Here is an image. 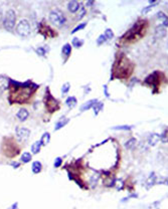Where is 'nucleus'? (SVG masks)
<instances>
[{
    "label": "nucleus",
    "instance_id": "nucleus-1",
    "mask_svg": "<svg viewBox=\"0 0 168 209\" xmlns=\"http://www.w3.org/2000/svg\"><path fill=\"white\" fill-rule=\"evenodd\" d=\"M144 26H146V21H144V20L136 22L134 26L128 30L127 33H125L123 38L125 39V41H136L137 39H139L144 35L145 30H146Z\"/></svg>",
    "mask_w": 168,
    "mask_h": 209
},
{
    "label": "nucleus",
    "instance_id": "nucleus-2",
    "mask_svg": "<svg viewBox=\"0 0 168 209\" xmlns=\"http://www.w3.org/2000/svg\"><path fill=\"white\" fill-rule=\"evenodd\" d=\"M116 66H117V68H116V77H119V79L128 77L132 73L133 68H134L132 62H130L126 56L120 58Z\"/></svg>",
    "mask_w": 168,
    "mask_h": 209
},
{
    "label": "nucleus",
    "instance_id": "nucleus-3",
    "mask_svg": "<svg viewBox=\"0 0 168 209\" xmlns=\"http://www.w3.org/2000/svg\"><path fill=\"white\" fill-rule=\"evenodd\" d=\"M2 152L3 155L6 156V157H9V158H13L15 156L18 155V152L14 151L13 149H19V147L17 146V143L12 140V139H6V140H3V144H2Z\"/></svg>",
    "mask_w": 168,
    "mask_h": 209
},
{
    "label": "nucleus",
    "instance_id": "nucleus-4",
    "mask_svg": "<svg viewBox=\"0 0 168 209\" xmlns=\"http://www.w3.org/2000/svg\"><path fill=\"white\" fill-rule=\"evenodd\" d=\"M49 21L55 26H58V27H62V26L66 24V18L64 16V12L60 11V9H53L49 12L48 15Z\"/></svg>",
    "mask_w": 168,
    "mask_h": 209
},
{
    "label": "nucleus",
    "instance_id": "nucleus-5",
    "mask_svg": "<svg viewBox=\"0 0 168 209\" xmlns=\"http://www.w3.org/2000/svg\"><path fill=\"white\" fill-rule=\"evenodd\" d=\"M16 25V14L13 9H8L3 19V27L8 31H12Z\"/></svg>",
    "mask_w": 168,
    "mask_h": 209
},
{
    "label": "nucleus",
    "instance_id": "nucleus-6",
    "mask_svg": "<svg viewBox=\"0 0 168 209\" xmlns=\"http://www.w3.org/2000/svg\"><path fill=\"white\" fill-rule=\"evenodd\" d=\"M16 32L20 36H28L31 32V26L27 19H21L16 24Z\"/></svg>",
    "mask_w": 168,
    "mask_h": 209
},
{
    "label": "nucleus",
    "instance_id": "nucleus-7",
    "mask_svg": "<svg viewBox=\"0 0 168 209\" xmlns=\"http://www.w3.org/2000/svg\"><path fill=\"white\" fill-rule=\"evenodd\" d=\"M44 102H45V104H46V109L48 110V112H50V113L56 111V110L60 108L58 107V102L55 100L54 98L51 97V95L49 94L48 90L46 91V96H45V98H44Z\"/></svg>",
    "mask_w": 168,
    "mask_h": 209
},
{
    "label": "nucleus",
    "instance_id": "nucleus-8",
    "mask_svg": "<svg viewBox=\"0 0 168 209\" xmlns=\"http://www.w3.org/2000/svg\"><path fill=\"white\" fill-rule=\"evenodd\" d=\"M15 134L20 142H26L30 137V130H28L27 128H24V127H22V128L17 127L15 130Z\"/></svg>",
    "mask_w": 168,
    "mask_h": 209
},
{
    "label": "nucleus",
    "instance_id": "nucleus-9",
    "mask_svg": "<svg viewBox=\"0 0 168 209\" xmlns=\"http://www.w3.org/2000/svg\"><path fill=\"white\" fill-rule=\"evenodd\" d=\"M158 75H159V71H154L152 75H150L149 77H146V79H145V83H149V85H153V87H155V88H156V87H157L158 81H159Z\"/></svg>",
    "mask_w": 168,
    "mask_h": 209
},
{
    "label": "nucleus",
    "instance_id": "nucleus-10",
    "mask_svg": "<svg viewBox=\"0 0 168 209\" xmlns=\"http://www.w3.org/2000/svg\"><path fill=\"white\" fill-rule=\"evenodd\" d=\"M16 117L20 122H25L26 120H27V118L29 117V113H28V111L26 109L22 108V109H20L19 111H18V113L16 114Z\"/></svg>",
    "mask_w": 168,
    "mask_h": 209
},
{
    "label": "nucleus",
    "instance_id": "nucleus-11",
    "mask_svg": "<svg viewBox=\"0 0 168 209\" xmlns=\"http://www.w3.org/2000/svg\"><path fill=\"white\" fill-rule=\"evenodd\" d=\"M80 7H81V5H80V3L78 2V1H76V0H72V1H70V2L68 3V10L72 13L78 12Z\"/></svg>",
    "mask_w": 168,
    "mask_h": 209
},
{
    "label": "nucleus",
    "instance_id": "nucleus-12",
    "mask_svg": "<svg viewBox=\"0 0 168 209\" xmlns=\"http://www.w3.org/2000/svg\"><path fill=\"white\" fill-rule=\"evenodd\" d=\"M165 34H166V27H164V26L161 25V24L156 26V28H155L156 38H161V37L165 36Z\"/></svg>",
    "mask_w": 168,
    "mask_h": 209
},
{
    "label": "nucleus",
    "instance_id": "nucleus-13",
    "mask_svg": "<svg viewBox=\"0 0 168 209\" xmlns=\"http://www.w3.org/2000/svg\"><path fill=\"white\" fill-rule=\"evenodd\" d=\"M160 141V135L158 134H152L151 136L148 138V145L149 146H156L158 144V142Z\"/></svg>",
    "mask_w": 168,
    "mask_h": 209
},
{
    "label": "nucleus",
    "instance_id": "nucleus-14",
    "mask_svg": "<svg viewBox=\"0 0 168 209\" xmlns=\"http://www.w3.org/2000/svg\"><path fill=\"white\" fill-rule=\"evenodd\" d=\"M98 102V100L97 99H94V100H90L88 101L87 103H85L84 104H82L81 107V112H85V111H88V110H90L91 108L94 107V104H96V103Z\"/></svg>",
    "mask_w": 168,
    "mask_h": 209
},
{
    "label": "nucleus",
    "instance_id": "nucleus-15",
    "mask_svg": "<svg viewBox=\"0 0 168 209\" xmlns=\"http://www.w3.org/2000/svg\"><path fill=\"white\" fill-rule=\"evenodd\" d=\"M68 121H70V120H68V118H66V117H62V119H60V121H58V123L55 124L54 130H55V131H58V130H60V129L64 128V127L66 126V125L68 123Z\"/></svg>",
    "mask_w": 168,
    "mask_h": 209
},
{
    "label": "nucleus",
    "instance_id": "nucleus-16",
    "mask_svg": "<svg viewBox=\"0 0 168 209\" xmlns=\"http://www.w3.org/2000/svg\"><path fill=\"white\" fill-rule=\"evenodd\" d=\"M156 183H157V177H156L155 173H151V175L149 176V178L147 179V181H146L147 188L152 187V186H154Z\"/></svg>",
    "mask_w": 168,
    "mask_h": 209
},
{
    "label": "nucleus",
    "instance_id": "nucleus-17",
    "mask_svg": "<svg viewBox=\"0 0 168 209\" xmlns=\"http://www.w3.org/2000/svg\"><path fill=\"white\" fill-rule=\"evenodd\" d=\"M31 169H32V172H33L34 174H39V173H41V170H42V165H41V163L39 162V161H35V162L32 163Z\"/></svg>",
    "mask_w": 168,
    "mask_h": 209
},
{
    "label": "nucleus",
    "instance_id": "nucleus-18",
    "mask_svg": "<svg viewBox=\"0 0 168 209\" xmlns=\"http://www.w3.org/2000/svg\"><path fill=\"white\" fill-rule=\"evenodd\" d=\"M9 81L5 77H0V91L4 92L6 89H8Z\"/></svg>",
    "mask_w": 168,
    "mask_h": 209
},
{
    "label": "nucleus",
    "instance_id": "nucleus-19",
    "mask_svg": "<svg viewBox=\"0 0 168 209\" xmlns=\"http://www.w3.org/2000/svg\"><path fill=\"white\" fill-rule=\"evenodd\" d=\"M137 145V140L135 138H131L125 143V148L128 150H133Z\"/></svg>",
    "mask_w": 168,
    "mask_h": 209
},
{
    "label": "nucleus",
    "instance_id": "nucleus-20",
    "mask_svg": "<svg viewBox=\"0 0 168 209\" xmlns=\"http://www.w3.org/2000/svg\"><path fill=\"white\" fill-rule=\"evenodd\" d=\"M62 54H64L66 58H68L72 54V45L70 43H66L62 48Z\"/></svg>",
    "mask_w": 168,
    "mask_h": 209
},
{
    "label": "nucleus",
    "instance_id": "nucleus-21",
    "mask_svg": "<svg viewBox=\"0 0 168 209\" xmlns=\"http://www.w3.org/2000/svg\"><path fill=\"white\" fill-rule=\"evenodd\" d=\"M66 104L70 109H72V108L76 107V104H78V101L74 97H68L66 101Z\"/></svg>",
    "mask_w": 168,
    "mask_h": 209
},
{
    "label": "nucleus",
    "instance_id": "nucleus-22",
    "mask_svg": "<svg viewBox=\"0 0 168 209\" xmlns=\"http://www.w3.org/2000/svg\"><path fill=\"white\" fill-rule=\"evenodd\" d=\"M32 159V155L29 153V152H24L23 154L21 155V158H20V161H21L22 163H24V164H26V163L30 162Z\"/></svg>",
    "mask_w": 168,
    "mask_h": 209
},
{
    "label": "nucleus",
    "instance_id": "nucleus-23",
    "mask_svg": "<svg viewBox=\"0 0 168 209\" xmlns=\"http://www.w3.org/2000/svg\"><path fill=\"white\" fill-rule=\"evenodd\" d=\"M41 143V146H46L47 144L49 143V141H50V135H49V133L45 132L44 134L42 135V137H41V139L39 140Z\"/></svg>",
    "mask_w": 168,
    "mask_h": 209
},
{
    "label": "nucleus",
    "instance_id": "nucleus-24",
    "mask_svg": "<svg viewBox=\"0 0 168 209\" xmlns=\"http://www.w3.org/2000/svg\"><path fill=\"white\" fill-rule=\"evenodd\" d=\"M86 13H87V10H86V8L84 6H81V7H80L79 10H78L77 15H76V19H77V20L83 19L84 17L86 16Z\"/></svg>",
    "mask_w": 168,
    "mask_h": 209
},
{
    "label": "nucleus",
    "instance_id": "nucleus-25",
    "mask_svg": "<svg viewBox=\"0 0 168 209\" xmlns=\"http://www.w3.org/2000/svg\"><path fill=\"white\" fill-rule=\"evenodd\" d=\"M103 108H104V104H103L102 102H97L96 104H94V107H93L95 116H98L99 113H100V112L103 110Z\"/></svg>",
    "mask_w": 168,
    "mask_h": 209
},
{
    "label": "nucleus",
    "instance_id": "nucleus-26",
    "mask_svg": "<svg viewBox=\"0 0 168 209\" xmlns=\"http://www.w3.org/2000/svg\"><path fill=\"white\" fill-rule=\"evenodd\" d=\"M41 141H36L33 143V145L31 146V152L33 154H39L41 152Z\"/></svg>",
    "mask_w": 168,
    "mask_h": 209
},
{
    "label": "nucleus",
    "instance_id": "nucleus-27",
    "mask_svg": "<svg viewBox=\"0 0 168 209\" xmlns=\"http://www.w3.org/2000/svg\"><path fill=\"white\" fill-rule=\"evenodd\" d=\"M83 44H84V40H82V39L78 38V37H74V38L72 39V45H74V47L80 48Z\"/></svg>",
    "mask_w": 168,
    "mask_h": 209
},
{
    "label": "nucleus",
    "instance_id": "nucleus-28",
    "mask_svg": "<svg viewBox=\"0 0 168 209\" xmlns=\"http://www.w3.org/2000/svg\"><path fill=\"white\" fill-rule=\"evenodd\" d=\"M113 130H123V131H130L133 129V126H128V125H123V126H116L113 127Z\"/></svg>",
    "mask_w": 168,
    "mask_h": 209
},
{
    "label": "nucleus",
    "instance_id": "nucleus-29",
    "mask_svg": "<svg viewBox=\"0 0 168 209\" xmlns=\"http://www.w3.org/2000/svg\"><path fill=\"white\" fill-rule=\"evenodd\" d=\"M99 179H100V175H99V174H95V175H93L91 177V179H90V183H91V185L96 186V184L98 183Z\"/></svg>",
    "mask_w": 168,
    "mask_h": 209
},
{
    "label": "nucleus",
    "instance_id": "nucleus-30",
    "mask_svg": "<svg viewBox=\"0 0 168 209\" xmlns=\"http://www.w3.org/2000/svg\"><path fill=\"white\" fill-rule=\"evenodd\" d=\"M105 37L107 38V40L108 39H112L114 37V33H113V30L110 29V28H108V29H106V31H105Z\"/></svg>",
    "mask_w": 168,
    "mask_h": 209
},
{
    "label": "nucleus",
    "instance_id": "nucleus-31",
    "mask_svg": "<svg viewBox=\"0 0 168 209\" xmlns=\"http://www.w3.org/2000/svg\"><path fill=\"white\" fill-rule=\"evenodd\" d=\"M70 83H66L62 87V94H64V95L66 94V93L70 91Z\"/></svg>",
    "mask_w": 168,
    "mask_h": 209
},
{
    "label": "nucleus",
    "instance_id": "nucleus-32",
    "mask_svg": "<svg viewBox=\"0 0 168 209\" xmlns=\"http://www.w3.org/2000/svg\"><path fill=\"white\" fill-rule=\"evenodd\" d=\"M62 159L60 157H58V158H55L54 162H53V166L55 168H58V167L62 166Z\"/></svg>",
    "mask_w": 168,
    "mask_h": 209
},
{
    "label": "nucleus",
    "instance_id": "nucleus-33",
    "mask_svg": "<svg viewBox=\"0 0 168 209\" xmlns=\"http://www.w3.org/2000/svg\"><path fill=\"white\" fill-rule=\"evenodd\" d=\"M156 17H157V18H159V19L161 20V23L164 21V20L167 19V16H166V14H164L163 12H158L157 14H156Z\"/></svg>",
    "mask_w": 168,
    "mask_h": 209
},
{
    "label": "nucleus",
    "instance_id": "nucleus-34",
    "mask_svg": "<svg viewBox=\"0 0 168 209\" xmlns=\"http://www.w3.org/2000/svg\"><path fill=\"white\" fill-rule=\"evenodd\" d=\"M107 40V38L105 37V35L103 34V35H100V36L98 37V39H97V43H98V45H101L103 44V43H105Z\"/></svg>",
    "mask_w": 168,
    "mask_h": 209
},
{
    "label": "nucleus",
    "instance_id": "nucleus-35",
    "mask_svg": "<svg viewBox=\"0 0 168 209\" xmlns=\"http://www.w3.org/2000/svg\"><path fill=\"white\" fill-rule=\"evenodd\" d=\"M86 25H87V23H81L80 24V25H78L77 27L74 28V29H72V31L70 32V33H76V32L77 31H79V30H81V29H83V28H85L86 27Z\"/></svg>",
    "mask_w": 168,
    "mask_h": 209
},
{
    "label": "nucleus",
    "instance_id": "nucleus-36",
    "mask_svg": "<svg viewBox=\"0 0 168 209\" xmlns=\"http://www.w3.org/2000/svg\"><path fill=\"white\" fill-rule=\"evenodd\" d=\"M36 54H39L41 56H45V49L43 47H39L36 49Z\"/></svg>",
    "mask_w": 168,
    "mask_h": 209
},
{
    "label": "nucleus",
    "instance_id": "nucleus-37",
    "mask_svg": "<svg viewBox=\"0 0 168 209\" xmlns=\"http://www.w3.org/2000/svg\"><path fill=\"white\" fill-rule=\"evenodd\" d=\"M160 140H162L163 143H166V142H167V131L164 132V134L162 135V136H160Z\"/></svg>",
    "mask_w": 168,
    "mask_h": 209
},
{
    "label": "nucleus",
    "instance_id": "nucleus-38",
    "mask_svg": "<svg viewBox=\"0 0 168 209\" xmlns=\"http://www.w3.org/2000/svg\"><path fill=\"white\" fill-rule=\"evenodd\" d=\"M10 166H12L13 169H17L20 166V163H17V162H14V161H13V162L10 163Z\"/></svg>",
    "mask_w": 168,
    "mask_h": 209
},
{
    "label": "nucleus",
    "instance_id": "nucleus-39",
    "mask_svg": "<svg viewBox=\"0 0 168 209\" xmlns=\"http://www.w3.org/2000/svg\"><path fill=\"white\" fill-rule=\"evenodd\" d=\"M151 7H152V5H150V6H148V7H145V9L142 10V13H147L150 9H151Z\"/></svg>",
    "mask_w": 168,
    "mask_h": 209
},
{
    "label": "nucleus",
    "instance_id": "nucleus-40",
    "mask_svg": "<svg viewBox=\"0 0 168 209\" xmlns=\"http://www.w3.org/2000/svg\"><path fill=\"white\" fill-rule=\"evenodd\" d=\"M104 88H105V95L107 96V98H109V94L107 92V85H104Z\"/></svg>",
    "mask_w": 168,
    "mask_h": 209
},
{
    "label": "nucleus",
    "instance_id": "nucleus-41",
    "mask_svg": "<svg viewBox=\"0 0 168 209\" xmlns=\"http://www.w3.org/2000/svg\"><path fill=\"white\" fill-rule=\"evenodd\" d=\"M16 208H17V203H14V205H13L10 209H16Z\"/></svg>",
    "mask_w": 168,
    "mask_h": 209
},
{
    "label": "nucleus",
    "instance_id": "nucleus-42",
    "mask_svg": "<svg viewBox=\"0 0 168 209\" xmlns=\"http://www.w3.org/2000/svg\"><path fill=\"white\" fill-rule=\"evenodd\" d=\"M1 18H2V9L0 7V20H1Z\"/></svg>",
    "mask_w": 168,
    "mask_h": 209
}]
</instances>
